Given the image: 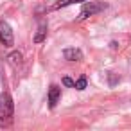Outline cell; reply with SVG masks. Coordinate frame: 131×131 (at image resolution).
<instances>
[{
  "instance_id": "cell-4",
  "label": "cell",
  "mask_w": 131,
  "mask_h": 131,
  "mask_svg": "<svg viewBox=\"0 0 131 131\" xmlns=\"http://www.w3.org/2000/svg\"><path fill=\"white\" fill-rule=\"evenodd\" d=\"M59 99H61V88H59L58 84H52V86L49 88V108L54 110L56 104L59 102Z\"/></svg>"
},
{
  "instance_id": "cell-8",
  "label": "cell",
  "mask_w": 131,
  "mask_h": 131,
  "mask_svg": "<svg viewBox=\"0 0 131 131\" xmlns=\"http://www.w3.org/2000/svg\"><path fill=\"white\" fill-rule=\"evenodd\" d=\"M7 61H9V65L11 67H18L20 63H22V52H11L9 56H7Z\"/></svg>"
},
{
  "instance_id": "cell-2",
  "label": "cell",
  "mask_w": 131,
  "mask_h": 131,
  "mask_svg": "<svg viewBox=\"0 0 131 131\" xmlns=\"http://www.w3.org/2000/svg\"><path fill=\"white\" fill-rule=\"evenodd\" d=\"M104 9H108V4L102 2V0H93V2H88V0H86V2L83 4V7H81V13H79L77 20L79 22L86 20V18L93 16V15H97V13H102Z\"/></svg>"
},
{
  "instance_id": "cell-11",
  "label": "cell",
  "mask_w": 131,
  "mask_h": 131,
  "mask_svg": "<svg viewBox=\"0 0 131 131\" xmlns=\"http://www.w3.org/2000/svg\"><path fill=\"white\" fill-rule=\"evenodd\" d=\"M115 83H117V79H115V75H113V74H110V84L113 86Z\"/></svg>"
},
{
  "instance_id": "cell-3",
  "label": "cell",
  "mask_w": 131,
  "mask_h": 131,
  "mask_svg": "<svg viewBox=\"0 0 131 131\" xmlns=\"http://www.w3.org/2000/svg\"><path fill=\"white\" fill-rule=\"evenodd\" d=\"M0 43L4 47H13L15 45V34H13V29L7 22L0 20Z\"/></svg>"
},
{
  "instance_id": "cell-5",
  "label": "cell",
  "mask_w": 131,
  "mask_h": 131,
  "mask_svg": "<svg viewBox=\"0 0 131 131\" xmlns=\"http://www.w3.org/2000/svg\"><path fill=\"white\" fill-rule=\"evenodd\" d=\"M63 58L67 59V61H81L83 59V52H81V49H75V47H68V49H65L63 50Z\"/></svg>"
},
{
  "instance_id": "cell-10",
  "label": "cell",
  "mask_w": 131,
  "mask_h": 131,
  "mask_svg": "<svg viewBox=\"0 0 131 131\" xmlns=\"http://www.w3.org/2000/svg\"><path fill=\"white\" fill-rule=\"evenodd\" d=\"M61 83H63V86H67V88H74V86H75V81H72L70 77H63Z\"/></svg>"
},
{
  "instance_id": "cell-1",
  "label": "cell",
  "mask_w": 131,
  "mask_h": 131,
  "mask_svg": "<svg viewBox=\"0 0 131 131\" xmlns=\"http://www.w3.org/2000/svg\"><path fill=\"white\" fill-rule=\"evenodd\" d=\"M15 118V102L13 97L4 92L0 93V127H9Z\"/></svg>"
},
{
  "instance_id": "cell-7",
  "label": "cell",
  "mask_w": 131,
  "mask_h": 131,
  "mask_svg": "<svg viewBox=\"0 0 131 131\" xmlns=\"http://www.w3.org/2000/svg\"><path fill=\"white\" fill-rule=\"evenodd\" d=\"M79 2H86V0H58L56 4H52V11H56V9H63V7H68V6H72V4H79Z\"/></svg>"
},
{
  "instance_id": "cell-9",
  "label": "cell",
  "mask_w": 131,
  "mask_h": 131,
  "mask_svg": "<svg viewBox=\"0 0 131 131\" xmlns=\"http://www.w3.org/2000/svg\"><path fill=\"white\" fill-rule=\"evenodd\" d=\"M86 84H88V81H86V77L83 75V77H79V79L75 81V86H74V88L81 92V90H84V88H86Z\"/></svg>"
},
{
  "instance_id": "cell-6",
  "label": "cell",
  "mask_w": 131,
  "mask_h": 131,
  "mask_svg": "<svg viewBox=\"0 0 131 131\" xmlns=\"http://www.w3.org/2000/svg\"><path fill=\"white\" fill-rule=\"evenodd\" d=\"M45 38H47V24L41 22L40 27H38V31H36V34H34V38H32V41L34 43H41Z\"/></svg>"
}]
</instances>
